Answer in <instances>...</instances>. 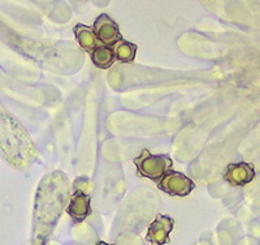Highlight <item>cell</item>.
Masks as SVG:
<instances>
[{
    "mask_svg": "<svg viewBox=\"0 0 260 245\" xmlns=\"http://www.w3.org/2000/svg\"><path fill=\"white\" fill-rule=\"evenodd\" d=\"M138 174L151 180H160L167 172L171 171L173 162L168 155H155L148 150H143L138 158L134 159Z\"/></svg>",
    "mask_w": 260,
    "mask_h": 245,
    "instance_id": "obj_1",
    "label": "cell"
},
{
    "mask_svg": "<svg viewBox=\"0 0 260 245\" xmlns=\"http://www.w3.org/2000/svg\"><path fill=\"white\" fill-rule=\"evenodd\" d=\"M195 184L186 175L177 171H169L160 179L159 189L176 197H186L192 192Z\"/></svg>",
    "mask_w": 260,
    "mask_h": 245,
    "instance_id": "obj_2",
    "label": "cell"
},
{
    "mask_svg": "<svg viewBox=\"0 0 260 245\" xmlns=\"http://www.w3.org/2000/svg\"><path fill=\"white\" fill-rule=\"evenodd\" d=\"M92 33H94L95 38L101 41L106 47H112L113 44L122 39L118 25L106 13L101 15L95 20Z\"/></svg>",
    "mask_w": 260,
    "mask_h": 245,
    "instance_id": "obj_3",
    "label": "cell"
},
{
    "mask_svg": "<svg viewBox=\"0 0 260 245\" xmlns=\"http://www.w3.org/2000/svg\"><path fill=\"white\" fill-rule=\"evenodd\" d=\"M175 221L169 215H157L148 226L147 240L152 245H166L169 242V233L173 230Z\"/></svg>",
    "mask_w": 260,
    "mask_h": 245,
    "instance_id": "obj_4",
    "label": "cell"
},
{
    "mask_svg": "<svg viewBox=\"0 0 260 245\" xmlns=\"http://www.w3.org/2000/svg\"><path fill=\"white\" fill-rule=\"evenodd\" d=\"M255 177L254 166L250 163H232L225 172V180L234 186H243L251 183Z\"/></svg>",
    "mask_w": 260,
    "mask_h": 245,
    "instance_id": "obj_5",
    "label": "cell"
},
{
    "mask_svg": "<svg viewBox=\"0 0 260 245\" xmlns=\"http://www.w3.org/2000/svg\"><path fill=\"white\" fill-rule=\"evenodd\" d=\"M91 197L82 190H76L68 205V214L76 223H81L91 214Z\"/></svg>",
    "mask_w": 260,
    "mask_h": 245,
    "instance_id": "obj_6",
    "label": "cell"
},
{
    "mask_svg": "<svg viewBox=\"0 0 260 245\" xmlns=\"http://www.w3.org/2000/svg\"><path fill=\"white\" fill-rule=\"evenodd\" d=\"M91 62L98 68L108 69L115 62V51L112 50V47H106V46L96 47L91 52Z\"/></svg>",
    "mask_w": 260,
    "mask_h": 245,
    "instance_id": "obj_7",
    "label": "cell"
},
{
    "mask_svg": "<svg viewBox=\"0 0 260 245\" xmlns=\"http://www.w3.org/2000/svg\"><path fill=\"white\" fill-rule=\"evenodd\" d=\"M74 34L77 38L78 43L81 47L86 51H94L96 48V38H95L94 33L86 25L78 24L74 26Z\"/></svg>",
    "mask_w": 260,
    "mask_h": 245,
    "instance_id": "obj_8",
    "label": "cell"
},
{
    "mask_svg": "<svg viewBox=\"0 0 260 245\" xmlns=\"http://www.w3.org/2000/svg\"><path fill=\"white\" fill-rule=\"evenodd\" d=\"M138 47L130 42H121L115 51V59L121 63H133Z\"/></svg>",
    "mask_w": 260,
    "mask_h": 245,
    "instance_id": "obj_9",
    "label": "cell"
},
{
    "mask_svg": "<svg viewBox=\"0 0 260 245\" xmlns=\"http://www.w3.org/2000/svg\"><path fill=\"white\" fill-rule=\"evenodd\" d=\"M96 245H115V244H108V242H104V241H99Z\"/></svg>",
    "mask_w": 260,
    "mask_h": 245,
    "instance_id": "obj_10",
    "label": "cell"
}]
</instances>
